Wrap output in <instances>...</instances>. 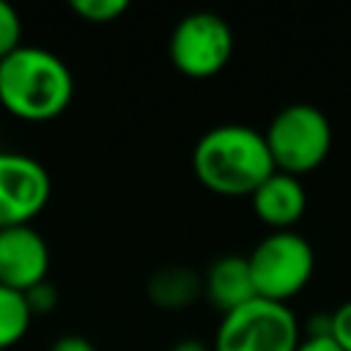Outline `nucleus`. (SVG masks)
Here are the masks:
<instances>
[{"label":"nucleus","mask_w":351,"mask_h":351,"mask_svg":"<svg viewBox=\"0 0 351 351\" xmlns=\"http://www.w3.org/2000/svg\"><path fill=\"white\" fill-rule=\"evenodd\" d=\"M192 173L214 195L250 197L274 173V162L261 129L219 123L197 137L192 148Z\"/></svg>","instance_id":"1"},{"label":"nucleus","mask_w":351,"mask_h":351,"mask_svg":"<svg viewBox=\"0 0 351 351\" xmlns=\"http://www.w3.org/2000/svg\"><path fill=\"white\" fill-rule=\"evenodd\" d=\"M74 99V77L55 52L22 44L0 60V104L19 121H52Z\"/></svg>","instance_id":"2"},{"label":"nucleus","mask_w":351,"mask_h":351,"mask_svg":"<svg viewBox=\"0 0 351 351\" xmlns=\"http://www.w3.org/2000/svg\"><path fill=\"white\" fill-rule=\"evenodd\" d=\"M263 137L274 170L296 178L321 167L332 151V123L324 110L307 101L280 107L269 121Z\"/></svg>","instance_id":"3"},{"label":"nucleus","mask_w":351,"mask_h":351,"mask_svg":"<svg viewBox=\"0 0 351 351\" xmlns=\"http://www.w3.org/2000/svg\"><path fill=\"white\" fill-rule=\"evenodd\" d=\"M255 296L288 304L315 271L313 244L296 230H269L247 255Z\"/></svg>","instance_id":"4"},{"label":"nucleus","mask_w":351,"mask_h":351,"mask_svg":"<svg viewBox=\"0 0 351 351\" xmlns=\"http://www.w3.org/2000/svg\"><path fill=\"white\" fill-rule=\"evenodd\" d=\"M302 343L299 321L288 304L252 299L219 318L214 351H296Z\"/></svg>","instance_id":"5"},{"label":"nucleus","mask_w":351,"mask_h":351,"mask_svg":"<svg viewBox=\"0 0 351 351\" xmlns=\"http://www.w3.org/2000/svg\"><path fill=\"white\" fill-rule=\"evenodd\" d=\"M167 55L176 71L192 80L217 77L233 55V30L214 11H192L181 16L170 33Z\"/></svg>","instance_id":"6"},{"label":"nucleus","mask_w":351,"mask_h":351,"mask_svg":"<svg viewBox=\"0 0 351 351\" xmlns=\"http://www.w3.org/2000/svg\"><path fill=\"white\" fill-rule=\"evenodd\" d=\"M52 195L47 167L19 151H0V230L30 225Z\"/></svg>","instance_id":"7"},{"label":"nucleus","mask_w":351,"mask_h":351,"mask_svg":"<svg viewBox=\"0 0 351 351\" xmlns=\"http://www.w3.org/2000/svg\"><path fill=\"white\" fill-rule=\"evenodd\" d=\"M49 274V247L33 225L0 230V285L19 293L36 288Z\"/></svg>","instance_id":"8"},{"label":"nucleus","mask_w":351,"mask_h":351,"mask_svg":"<svg viewBox=\"0 0 351 351\" xmlns=\"http://www.w3.org/2000/svg\"><path fill=\"white\" fill-rule=\"evenodd\" d=\"M252 214L269 230H293L307 211V189L302 178L274 170L252 195Z\"/></svg>","instance_id":"9"},{"label":"nucleus","mask_w":351,"mask_h":351,"mask_svg":"<svg viewBox=\"0 0 351 351\" xmlns=\"http://www.w3.org/2000/svg\"><path fill=\"white\" fill-rule=\"evenodd\" d=\"M203 296L219 315L252 302L255 285L247 255H219L211 261L203 274Z\"/></svg>","instance_id":"10"},{"label":"nucleus","mask_w":351,"mask_h":351,"mask_svg":"<svg viewBox=\"0 0 351 351\" xmlns=\"http://www.w3.org/2000/svg\"><path fill=\"white\" fill-rule=\"evenodd\" d=\"M145 293L159 310H186L203 296V274L184 263H167L148 277Z\"/></svg>","instance_id":"11"},{"label":"nucleus","mask_w":351,"mask_h":351,"mask_svg":"<svg viewBox=\"0 0 351 351\" xmlns=\"http://www.w3.org/2000/svg\"><path fill=\"white\" fill-rule=\"evenodd\" d=\"M33 321V310L27 307L25 293L0 285V351L16 346Z\"/></svg>","instance_id":"12"},{"label":"nucleus","mask_w":351,"mask_h":351,"mask_svg":"<svg viewBox=\"0 0 351 351\" xmlns=\"http://www.w3.org/2000/svg\"><path fill=\"white\" fill-rule=\"evenodd\" d=\"M69 5L80 19L93 25H110L129 11L126 0H71Z\"/></svg>","instance_id":"13"},{"label":"nucleus","mask_w":351,"mask_h":351,"mask_svg":"<svg viewBox=\"0 0 351 351\" xmlns=\"http://www.w3.org/2000/svg\"><path fill=\"white\" fill-rule=\"evenodd\" d=\"M22 47V19L16 8L0 0V60Z\"/></svg>","instance_id":"14"},{"label":"nucleus","mask_w":351,"mask_h":351,"mask_svg":"<svg viewBox=\"0 0 351 351\" xmlns=\"http://www.w3.org/2000/svg\"><path fill=\"white\" fill-rule=\"evenodd\" d=\"M326 335L343 348L351 351V299L337 304L335 313L326 318Z\"/></svg>","instance_id":"15"},{"label":"nucleus","mask_w":351,"mask_h":351,"mask_svg":"<svg viewBox=\"0 0 351 351\" xmlns=\"http://www.w3.org/2000/svg\"><path fill=\"white\" fill-rule=\"evenodd\" d=\"M25 299H27V307L33 310V315H41V313L55 310V304H58V291H55V285H52L49 280H44V282H38L36 288L25 291Z\"/></svg>","instance_id":"16"},{"label":"nucleus","mask_w":351,"mask_h":351,"mask_svg":"<svg viewBox=\"0 0 351 351\" xmlns=\"http://www.w3.org/2000/svg\"><path fill=\"white\" fill-rule=\"evenodd\" d=\"M296 351H343L326 332H310L307 337H302Z\"/></svg>","instance_id":"17"},{"label":"nucleus","mask_w":351,"mask_h":351,"mask_svg":"<svg viewBox=\"0 0 351 351\" xmlns=\"http://www.w3.org/2000/svg\"><path fill=\"white\" fill-rule=\"evenodd\" d=\"M49 351H96V346L82 335H63L49 346Z\"/></svg>","instance_id":"18"},{"label":"nucleus","mask_w":351,"mask_h":351,"mask_svg":"<svg viewBox=\"0 0 351 351\" xmlns=\"http://www.w3.org/2000/svg\"><path fill=\"white\" fill-rule=\"evenodd\" d=\"M170 351H214L211 346H206L203 340H195V337H186V340H178L170 346Z\"/></svg>","instance_id":"19"}]
</instances>
